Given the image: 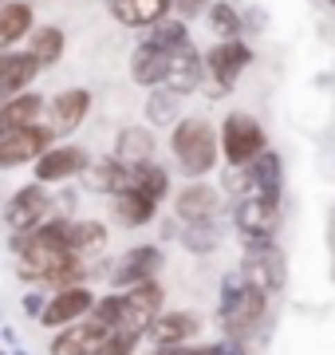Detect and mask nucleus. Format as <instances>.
Here are the masks:
<instances>
[{
  "label": "nucleus",
  "mask_w": 335,
  "mask_h": 355,
  "mask_svg": "<svg viewBox=\"0 0 335 355\" xmlns=\"http://www.w3.org/2000/svg\"><path fill=\"white\" fill-rule=\"evenodd\" d=\"M39 71V60L32 51H12V48H0V87L16 95V91H24Z\"/></svg>",
  "instance_id": "nucleus-22"
},
{
  "label": "nucleus",
  "mask_w": 335,
  "mask_h": 355,
  "mask_svg": "<svg viewBox=\"0 0 335 355\" xmlns=\"http://www.w3.org/2000/svg\"><path fill=\"white\" fill-rule=\"evenodd\" d=\"M154 355H209V343L197 347V343H170V347H154Z\"/></svg>",
  "instance_id": "nucleus-35"
},
{
  "label": "nucleus",
  "mask_w": 335,
  "mask_h": 355,
  "mask_svg": "<svg viewBox=\"0 0 335 355\" xmlns=\"http://www.w3.org/2000/svg\"><path fill=\"white\" fill-rule=\"evenodd\" d=\"M154 209H158L154 198L138 193L134 186H127V190L115 193V221H118V225H127V229L150 225V221H154Z\"/></svg>",
  "instance_id": "nucleus-24"
},
{
  "label": "nucleus",
  "mask_w": 335,
  "mask_h": 355,
  "mask_svg": "<svg viewBox=\"0 0 335 355\" xmlns=\"http://www.w3.org/2000/svg\"><path fill=\"white\" fill-rule=\"evenodd\" d=\"M248 64H253V48L245 40H221V44H213L206 51V83H209L206 91L213 99L229 95L237 87L241 71H248Z\"/></svg>",
  "instance_id": "nucleus-4"
},
{
  "label": "nucleus",
  "mask_w": 335,
  "mask_h": 355,
  "mask_svg": "<svg viewBox=\"0 0 335 355\" xmlns=\"http://www.w3.org/2000/svg\"><path fill=\"white\" fill-rule=\"evenodd\" d=\"M130 186L138 193H146V198H154V202H162L170 193V174L162 170V166L150 158V162H138V166H130Z\"/></svg>",
  "instance_id": "nucleus-30"
},
{
  "label": "nucleus",
  "mask_w": 335,
  "mask_h": 355,
  "mask_svg": "<svg viewBox=\"0 0 335 355\" xmlns=\"http://www.w3.org/2000/svg\"><path fill=\"white\" fill-rule=\"evenodd\" d=\"M158 268H162V249L158 245H134L111 265V288H130V284H142V280H154Z\"/></svg>",
  "instance_id": "nucleus-11"
},
{
  "label": "nucleus",
  "mask_w": 335,
  "mask_h": 355,
  "mask_svg": "<svg viewBox=\"0 0 335 355\" xmlns=\"http://www.w3.org/2000/svg\"><path fill=\"white\" fill-rule=\"evenodd\" d=\"M166 64H170V51L154 48L150 40H142L134 48V55H130V79L138 87H158L166 79Z\"/></svg>",
  "instance_id": "nucleus-21"
},
{
  "label": "nucleus",
  "mask_w": 335,
  "mask_h": 355,
  "mask_svg": "<svg viewBox=\"0 0 335 355\" xmlns=\"http://www.w3.org/2000/svg\"><path fill=\"white\" fill-rule=\"evenodd\" d=\"M217 214V190L206 182H190L185 190H178L174 198V217L181 225H197V221H213Z\"/></svg>",
  "instance_id": "nucleus-17"
},
{
  "label": "nucleus",
  "mask_w": 335,
  "mask_h": 355,
  "mask_svg": "<svg viewBox=\"0 0 335 355\" xmlns=\"http://www.w3.org/2000/svg\"><path fill=\"white\" fill-rule=\"evenodd\" d=\"M206 16H209V28H213L221 40H241V36H245V16L237 12L229 0H217V4H209Z\"/></svg>",
  "instance_id": "nucleus-31"
},
{
  "label": "nucleus",
  "mask_w": 335,
  "mask_h": 355,
  "mask_svg": "<svg viewBox=\"0 0 335 355\" xmlns=\"http://www.w3.org/2000/svg\"><path fill=\"white\" fill-rule=\"evenodd\" d=\"M0 4H8V0H0Z\"/></svg>",
  "instance_id": "nucleus-41"
},
{
  "label": "nucleus",
  "mask_w": 335,
  "mask_h": 355,
  "mask_svg": "<svg viewBox=\"0 0 335 355\" xmlns=\"http://www.w3.org/2000/svg\"><path fill=\"white\" fill-rule=\"evenodd\" d=\"M32 24H36V12H32L28 0H8V4H0V48L20 44V40L32 32Z\"/></svg>",
  "instance_id": "nucleus-25"
},
{
  "label": "nucleus",
  "mask_w": 335,
  "mask_h": 355,
  "mask_svg": "<svg viewBox=\"0 0 335 355\" xmlns=\"http://www.w3.org/2000/svg\"><path fill=\"white\" fill-rule=\"evenodd\" d=\"M154 135L146 127H123L115 139V158H123L127 166H138V162H150L154 158Z\"/></svg>",
  "instance_id": "nucleus-27"
},
{
  "label": "nucleus",
  "mask_w": 335,
  "mask_h": 355,
  "mask_svg": "<svg viewBox=\"0 0 335 355\" xmlns=\"http://www.w3.org/2000/svg\"><path fill=\"white\" fill-rule=\"evenodd\" d=\"M229 190L241 198H276L284 190V162L276 150H260L253 162L233 166L229 170Z\"/></svg>",
  "instance_id": "nucleus-3"
},
{
  "label": "nucleus",
  "mask_w": 335,
  "mask_h": 355,
  "mask_svg": "<svg viewBox=\"0 0 335 355\" xmlns=\"http://www.w3.org/2000/svg\"><path fill=\"white\" fill-rule=\"evenodd\" d=\"M142 331H127V328H115L111 336H107V343L99 347V355H134V347H138Z\"/></svg>",
  "instance_id": "nucleus-34"
},
{
  "label": "nucleus",
  "mask_w": 335,
  "mask_h": 355,
  "mask_svg": "<svg viewBox=\"0 0 335 355\" xmlns=\"http://www.w3.org/2000/svg\"><path fill=\"white\" fill-rule=\"evenodd\" d=\"M174 8H178L181 20H194L197 12H206L209 8V0H174Z\"/></svg>",
  "instance_id": "nucleus-36"
},
{
  "label": "nucleus",
  "mask_w": 335,
  "mask_h": 355,
  "mask_svg": "<svg viewBox=\"0 0 335 355\" xmlns=\"http://www.w3.org/2000/svg\"><path fill=\"white\" fill-rule=\"evenodd\" d=\"M221 154L229 166H245L253 162L260 150H269V139H264V127H260L253 114L245 111H233L225 123H221Z\"/></svg>",
  "instance_id": "nucleus-6"
},
{
  "label": "nucleus",
  "mask_w": 335,
  "mask_h": 355,
  "mask_svg": "<svg viewBox=\"0 0 335 355\" xmlns=\"http://www.w3.org/2000/svg\"><path fill=\"white\" fill-rule=\"evenodd\" d=\"M91 308H95V296H91L87 284H71V288H60L44 304L39 312V324L44 328H67V324H75V320L91 316Z\"/></svg>",
  "instance_id": "nucleus-13"
},
{
  "label": "nucleus",
  "mask_w": 335,
  "mask_h": 355,
  "mask_svg": "<svg viewBox=\"0 0 335 355\" xmlns=\"http://www.w3.org/2000/svg\"><path fill=\"white\" fill-rule=\"evenodd\" d=\"M123 292V320L118 328L127 331H146L154 324V316L162 312V284L158 280H142V284H130Z\"/></svg>",
  "instance_id": "nucleus-9"
},
{
  "label": "nucleus",
  "mask_w": 335,
  "mask_h": 355,
  "mask_svg": "<svg viewBox=\"0 0 335 355\" xmlns=\"http://www.w3.org/2000/svg\"><path fill=\"white\" fill-rule=\"evenodd\" d=\"M146 119H150L154 127H174L181 119V95L158 83V87L146 95Z\"/></svg>",
  "instance_id": "nucleus-29"
},
{
  "label": "nucleus",
  "mask_w": 335,
  "mask_h": 355,
  "mask_svg": "<svg viewBox=\"0 0 335 355\" xmlns=\"http://www.w3.org/2000/svg\"><path fill=\"white\" fill-rule=\"evenodd\" d=\"M67 249L75 257H95L107 249V225L103 221H91V217H83V221H71L67 217Z\"/></svg>",
  "instance_id": "nucleus-26"
},
{
  "label": "nucleus",
  "mask_w": 335,
  "mask_h": 355,
  "mask_svg": "<svg viewBox=\"0 0 335 355\" xmlns=\"http://www.w3.org/2000/svg\"><path fill=\"white\" fill-rule=\"evenodd\" d=\"M201 320L194 312H158L154 324L146 328V336L154 340V347H170V343H190L197 340Z\"/></svg>",
  "instance_id": "nucleus-18"
},
{
  "label": "nucleus",
  "mask_w": 335,
  "mask_h": 355,
  "mask_svg": "<svg viewBox=\"0 0 335 355\" xmlns=\"http://www.w3.org/2000/svg\"><path fill=\"white\" fill-rule=\"evenodd\" d=\"M107 336H111L107 324H99L95 316H83V320H75V324H67V328L52 340V355H99Z\"/></svg>",
  "instance_id": "nucleus-14"
},
{
  "label": "nucleus",
  "mask_w": 335,
  "mask_h": 355,
  "mask_svg": "<svg viewBox=\"0 0 335 355\" xmlns=\"http://www.w3.org/2000/svg\"><path fill=\"white\" fill-rule=\"evenodd\" d=\"M55 214V202L52 193L44 190V182H32L24 190H16L4 205V225L12 229V233H28V229L44 225L48 217Z\"/></svg>",
  "instance_id": "nucleus-7"
},
{
  "label": "nucleus",
  "mask_w": 335,
  "mask_h": 355,
  "mask_svg": "<svg viewBox=\"0 0 335 355\" xmlns=\"http://www.w3.org/2000/svg\"><path fill=\"white\" fill-rule=\"evenodd\" d=\"M269 312V292L257 288L245 272H229L221 280V300H217V324L229 340H245Z\"/></svg>",
  "instance_id": "nucleus-1"
},
{
  "label": "nucleus",
  "mask_w": 335,
  "mask_h": 355,
  "mask_svg": "<svg viewBox=\"0 0 335 355\" xmlns=\"http://www.w3.org/2000/svg\"><path fill=\"white\" fill-rule=\"evenodd\" d=\"M44 304H48V300H44L39 292H28V296H24V316L39 320V312H44Z\"/></svg>",
  "instance_id": "nucleus-37"
},
{
  "label": "nucleus",
  "mask_w": 335,
  "mask_h": 355,
  "mask_svg": "<svg viewBox=\"0 0 335 355\" xmlns=\"http://www.w3.org/2000/svg\"><path fill=\"white\" fill-rule=\"evenodd\" d=\"M181 245L190 249V253H213L221 245V233H217V225L213 221H197V225H185L181 229Z\"/></svg>",
  "instance_id": "nucleus-33"
},
{
  "label": "nucleus",
  "mask_w": 335,
  "mask_h": 355,
  "mask_svg": "<svg viewBox=\"0 0 335 355\" xmlns=\"http://www.w3.org/2000/svg\"><path fill=\"white\" fill-rule=\"evenodd\" d=\"M107 8L123 28H154L174 8V0H107Z\"/></svg>",
  "instance_id": "nucleus-19"
},
{
  "label": "nucleus",
  "mask_w": 335,
  "mask_h": 355,
  "mask_svg": "<svg viewBox=\"0 0 335 355\" xmlns=\"http://www.w3.org/2000/svg\"><path fill=\"white\" fill-rule=\"evenodd\" d=\"M83 182H87V190L111 193V198H115L118 190L130 186V166L123 162V158H95V162H87V170H83Z\"/></svg>",
  "instance_id": "nucleus-20"
},
{
  "label": "nucleus",
  "mask_w": 335,
  "mask_h": 355,
  "mask_svg": "<svg viewBox=\"0 0 335 355\" xmlns=\"http://www.w3.org/2000/svg\"><path fill=\"white\" fill-rule=\"evenodd\" d=\"M87 162H91V154L83 150V146H48L32 166H36V182L52 186V182L79 178L83 170H87Z\"/></svg>",
  "instance_id": "nucleus-15"
},
{
  "label": "nucleus",
  "mask_w": 335,
  "mask_h": 355,
  "mask_svg": "<svg viewBox=\"0 0 335 355\" xmlns=\"http://www.w3.org/2000/svg\"><path fill=\"white\" fill-rule=\"evenodd\" d=\"M16 355H28V352H16Z\"/></svg>",
  "instance_id": "nucleus-40"
},
{
  "label": "nucleus",
  "mask_w": 335,
  "mask_h": 355,
  "mask_svg": "<svg viewBox=\"0 0 335 355\" xmlns=\"http://www.w3.org/2000/svg\"><path fill=\"white\" fill-rule=\"evenodd\" d=\"M44 111V95L39 91H16L12 99L0 107V139L8 130H20V127H32Z\"/></svg>",
  "instance_id": "nucleus-23"
},
{
  "label": "nucleus",
  "mask_w": 335,
  "mask_h": 355,
  "mask_svg": "<svg viewBox=\"0 0 335 355\" xmlns=\"http://www.w3.org/2000/svg\"><path fill=\"white\" fill-rule=\"evenodd\" d=\"M327 4H332V8H335V0H327Z\"/></svg>",
  "instance_id": "nucleus-39"
},
{
  "label": "nucleus",
  "mask_w": 335,
  "mask_h": 355,
  "mask_svg": "<svg viewBox=\"0 0 335 355\" xmlns=\"http://www.w3.org/2000/svg\"><path fill=\"white\" fill-rule=\"evenodd\" d=\"M170 150H174V162L185 178H201L217 166L221 154V139L217 130L209 127L206 119H178L174 123V135H170Z\"/></svg>",
  "instance_id": "nucleus-2"
},
{
  "label": "nucleus",
  "mask_w": 335,
  "mask_h": 355,
  "mask_svg": "<svg viewBox=\"0 0 335 355\" xmlns=\"http://www.w3.org/2000/svg\"><path fill=\"white\" fill-rule=\"evenodd\" d=\"M241 272H245L257 288L269 292V296L288 284V261H284V253L272 245V237H245Z\"/></svg>",
  "instance_id": "nucleus-5"
},
{
  "label": "nucleus",
  "mask_w": 335,
  "mask_h": 355,
  "mask_svg": "<svg viewBox=\"0 0 335 355\" xmlns=\"http://www.w3.org/2000/svg\"><path fill=\"white\" fill-rule=\"evenodd\" d=\"M28 51L39 60V67H55L60 60H64V51H67L64 28H55V24L36 28V32H32V44H28Z\"/></svg>",
  "instance_id": "nucleus-28"
},
{
  "label": "nucleus",
  "mask_w": 335,
  "mask_h": 355,
  "mask_svg": "<svg viewBox=\"0 0 335 355\" xmlns=\"http://www.w3.org/2000/svg\"><path fill=\"white\" fill-rule=\"evenodd\" d=\"M146 40L162 51H174V48H181V44H190V28H185V20H166V16H162V20L146 32Z\"/></svg>",
  "instance_id": "nucleus-32"
},
{
  "label": "nucleus",
  "mask_w": 335,
  "mask_h": 355,
  "mask_svg": "<svg viewBox=\"0 0 335 355\" xmlns=\"http://www.w3.org/2000/svg\"><path fill=\"white\" fill-rule=\"evenodd\" d=\"M8 99H12V95H8V91L0 87V107H4V103H8Z\"/></svg>",
  "instance_id": "nucleus-38"
},
{
  "label": "nucleus",
  "mask_w": 335,
  "mask_h": 355,
  "mask_svg": "<svg viewBox=\"0 0 335 355\" xmlns=\"http://www.w3.org/2000/svg\"><path fill=\"white\" fill-rule=\"evenodd\" d=\"M233 225L241 237H272L280 229V202L276 198H237Z\"/></svg>",
  "instance_id": "nucleus-12"
},
{
  "label": "nucleus",
  "mask_w": 335,
  "mask_h": 355,
  "mask_svg": "<svg viewBox=\"0 0 335 355\" xmlns=\"http://www.w3.org/2000/svg\"><path fill=\"white\" fill-rule=\"evenodd\" d=\"M162 87L178 91L181 99L194 95V91L206 87V55L194 48V44H181V48L170 51V64H166V79Z\"/></svg>",
  "instance_id": "nucleus-10"
},
{
  "label": "nucleus",
  "mask_w": 335,
  "mask_h": 355,
  "mask_svg": "<svg viewBox=\"0 0 335 355\" xmlns=\"http://www.w3.org/2000/svg\"><path fill=\"white\" fill-rule=\"evenodd\" d=\"M55 142V130L44 123H32V127H20V130H8L0 139V170H16V166H28L36 162L39 154L48 150Z\"/></svg>",
  "instance_id": "nucleus-8"
},
{
  "label": "nucleus",
  "mask_w": 335,
  "mask_h": 355,
  "mask_svg": "<svg viewBox=\"0 0 335 355\" xmlns=\"http://www.w3.org/2000/svg\"><path fill=\"white\" fill-rule=\"evenodd\" d=\"M48 111H52L48 127H52L55 135H71V130L83 127V119H87V111H91V91H87V87H67V91H60Z\"/></svg>",
  "instance_id": "nucleus-16"
}]
</instances>
